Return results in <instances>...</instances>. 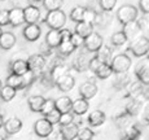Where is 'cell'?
Instances as JSON below:
<instances>
[{"instance_id": "6", "label": "cell", "mask_w": 149, "mask_h": 140, "mask_svg": "<svg viewBox=\"0 0 149 140\" xmlns=\"http://www.w3.org/2000/svg\"><path fill=\"white\" fill-rule=\"evenodd\" d=\"M101 45H102V36L99 33H95V31H92L90 35L86 36L84 42H83V47L88 52H96Z\"/></svg>"}, {"instance_id": "13", "label": "cell", "mask_w": 149, "mask_h": 140, "mask_svg": "<svg viewBox=\"0 0 149 140\" xmlns=\"http://www.w3.org/2000/svg\"><path fill=\"white\" fill-rule=\"evenodd\" d=\"M24 17L26 24H38L40 20V9L36 5H27L24 8Z\"/></svg>"}, {"instance_id": "39", "label": "cell", "mask_w": 149, "mask_h": 140, "mask_svg": "<svg viewBox=\"0 0 149 140\" xmlns=\"http://www.w3.org/2000/svg\"><path fill=\"white\" fill-rule=\"evenodd\" d=\"M96 14H97L96 10L91 9V8H86L84 12H83V20H82V21L93 25V24H95V20H96Z\"/></svg>"}, {"instance_id": "14", "label": "cell", "mask_w": 149, "mask_h": 140, "mask_svg": "<svg viewBox=\"0 0 149 140\" xmlns=\"http://www.w3.org/2000/svg\"><path fill=\"white\" fill-rule=\"evenodd\" d=\"M78 125L71 122V123L68 125H62L60 127V136L65 140H71V139H75L77 138V134H78Z\"/></svg>"}, {"instance_id": "15", "label": "cell", "mask_w": 149, "mask_h": 140, "mask_svg": "<svg viewBox=\"0 0 149 140\" xmlns=\"http://www.w3.org/2000/svg\"><path fill=\"white\" fill-rule=\"evenodd\" d=\"M3 127H4V130L7 131L8 135H14V134L19 132V131L22 130V122H21V119L13 117V118L8 119L7 122H4V123H3Z\"/></svg>"}, {"instance_id": "2", "label": "cell", "mask_w": 149, "mask_h": 140, "mask_svg": "<svg viewBox=\"0 0 149 140\" xmlns=\"http://www.w3.org/2000/svg\"><path fill=\"white\" fill-rule=\"evenodd\" d=\"M131 57H128L126 53H118L117 56L111 57V61H110V66L113 73L117 74H123L126 71H128V69L131 68Z\"/></svg>"}, {"instance_id": "24", "label": "cell", "mask_w": 149, "mask_h": 140, "mask_svg": "<svg viewBox=\"0 0 149 140\" xmlns=\"http://www.w3.org/2000/svg\"><path fill=\"white\" fill-rule=\"evenodd\" d=\"M88 60L87 56L84 55V52H81L78 56L74 59L73 61V68L75 69L77 71H84L88 69Z\"/></svg>"}, {"instance_id": "7", "label": "cell", "mask_w": 149, "mask_h": 140, "mask_svg": "<svg viewBox=\"0 0 149 140\" xmlns=\"http://www.w3.org/2000/svg\"><path fill=\"white\" fill-rule=\"evenodd\" d=\"M53 131V125L45 118H40L34 123V132L39 138H48Z\"/></svg>"}, {"instance_id": "34", "label": "cell", "mask_w": 149, "mask_h": 140, "mask_svg": "<svg viewBox=\"0 0 149 140\" xmlns=\"http://www.w3.org/2000/svg\"><path fill=\"white\" fill-rule=\"evenodd\" d=\"M36 77H38V75H36L34 71H31V70H27L25 74H22V75H21V78H22V88L30 87V86L35 82Z\"/></svg>"}, {"instance_id": "29", "label": "cell", "mask_w": 149, "mask_h": 140, "mask_svg": "<svg viewBox=\"0 0 149 140\" xmlns=\"http://www.w3.org/2000/svg\"><path fill=\"white\" fill-rule=\"evenodd\" d=\"M68 71H69V68L66 66V65H62V64L54 65L52 69H51V71H49V75H51V78H52L53 83H54V82H56L61 75L66 74Z\"/></svg>"}, {"instance_id": "27", "label": "cell", "mask_w": 149, "mask_h": 140, "mask_svg": "<svg viewBox=\"0 0 149 140\" xmlns=\"http://www.w3.org/2000/svg\"><path fill=\"white\" fill-rule=\"evenodd\" d=\"M16 93H17L16 88L10 87V86H8V84L1 86V88H0V99H1L3 101H5V102L13 100L14 96H16Z\"/></svg>"}, {"instance_id": "50", "label": "cell", "mask_w": 149, "mask_h": 140, "mask_svg": "<svg viewBox=\"0 0 149 140\" xmlns=\"http://www.w3.org/2000/svg\"><path fill=\"white\" fill-rule=\"evenodd\" d=\"M137 25H139V27L141 29V30H145L148 26V20H147V14H144V17L143 18H139L137 20Z\"/></svg>"}, {"instance_id": "47", "label": "cell", "mask_w": 149, "mask_h": 140, "mask_svg": "<svg viewBox=\"0 0 149 140\" xmlns=\"http://www.w3.org/2000/svg\"><path fill=\"white\" fill-rule=\"evenodd\" d=\"M141 82H137V83H134L131 86V88L128 90V93L130 95H136V98L139 96V93L141 92Z\"/></svg>"}, {"instance_id": "46", "label": "cell", "mask_w": 149, "mask_h": 140, "mask_svg": "<svg viewBox=\"0 0 149 140\" xmlns=\"http://www.w3.org/2000/svg\"><path fill=\"white\" fill-rule=\"evenodd\" d=\"M101 64H102V62L100 61V60L97 59L96 56H93L92 59L88 60V69H90L91 71H93V73H95V71L97 70V68H99Z\"/></svg>"}, {"instance_id": "42", "label": "cell", "mask_w": 149, "mask_h": 140, "mask_svg": "<svg viewBox=\"0 0 149 140\" xmlns=\"http://www.w3.org/2000/svg\"><path fill=\"white\" fill-rule=\"evenodd\" d=\"M52 109H54V100L53 99H45L44 102H43V105H42L40 113L44 116V114H47L48 112H51Z\"/></svg>"}, {"instance_id": "45", "label": "cell", "mask_w": 149, "mask_h": 140, "mask_svg": "<svg viewBox=\"0 0 149 140\" xmlns=\"http://www.w3.org/2000/svg\"><path fill=\"white\" fill-rule=\"evenodd\" d=\"M9 25V10L1 9L0 10V26Z\"/></svg>"}, {"instance_id": "41", "label": "cell", "mask_w": 149, "mask_h": 140, "mask_svg": "<svg viewBox=\"0 0 149 140\" xmlns=\"http://www.w3.org/2000/svg\"><path fill=\"white\" fill-rule=\"evenodd\" d=\"M116 4L117 0H99V7L101 8V10H105V12L113 10Z\"/></svg>"}, {"instance_id": "35", "label": "cell", "mask_w": 149, "mask_h": 140, "mask_svg": "<svg viewBox=\"0 0 149 140\" xmlns=\"http://www.w3.org/2000/svg\"><path fill=\"white\" fill-rule=\"evenodd\" d=\"M140 135H141V130H140V128L137 127L136 125H131V126H128L125 130V136L127 139L134 140V139L140 138Z\"/></svg>"}, {"instance_id": "16", "label": "cell", "mask_w": 149, "mask_h": 140, "mask_svg": "<svg viewBox=\"0 0 149 140\" xmlns=\"http://www.w3.org/2000/svg\"><path fill=\"white\" fill-rule=\"evenodd\" d=\"M88 108H90V102L86 99H77L71 102V112L77 116H83L84 113H87Z\"/></svg>"}, {"instance_id": "3", "label": "cell", "mask_w": 149, "mask_h": 140, "mask_svg": "<svg viewBox=\"0 0 149 140\" xmlns=\"http://www.w3.org/2000/svg\"><path fill=\"white\" fill-rule=\"evenodd\" d=\"M116 16H117V18H118V21L121 22L122 25H125V24H127V22L135 21L137 18V8L131 4H125L118 8Z\"/></svg>"}, {"instance_id": "37", "label": "cell", "mask_w": 149, "mask_h": 140, "mask_svg": "<svg viewBox=\"0 0 149 140\" xmlns=\"http://www.w3.org/2000/svg\"><path fill=\"white\" fill-rule=\"evenodd\" d=\"M86 7H82V5H78V7L73 8L70 12V20L74 22H79L83 20V12H84Z\"/></svg>"}, {"instance_id": "8", "label": "cell", "mask_w": 149, "mask_h": 140, "mask_svg": "<svg viewBox=\"0 0 149 140\" xmlns=\"http://www.w3.org/2000/svg\"><path fill=\"white\" fill-rule=\"evenodd\" d=\"M135 74L139 79V82H141L144 86L149 83V66H148V60L144 59L141 61L137 62L135 68Z\"/></svg>"}, {"instance_id": "38", "label": "cell", "mask_w": 149, "mask_h": 140, "mask_svg": "<svg viewBox=\"0 0 149 140\" xmlns=\"http://www.w3.org/2000/svg\"><path fill=\"white\" fill-rule=\"evenodd\" d=\"M93 136H95V134L90 127H83L78 130V134H77V138L81 140H91Z\"/></svg>"}, {"instance_id": "9", "label": "cell", "mask_w": 149, "mask_h": 140, "mask_svg": "<svg viewBox=\"0 0 149 140\" xmlns=\"http://www.w3.org/2000/svg\"><path fill=\"white\" fill-rule=\"evenodd\" d=\"M40 34H42V29L38 24H27L25 26L24 31H22V35L27 42L38 40L40 38Z\"/></svg>"}, {"instance_id": "53", "label": "cell", "mask_w": 149, "mask_h": 140, "mask_svg": "<svg viewBox=\"0 0 149 140\" xmlns=\"http://www.w3.org/2000/svg\"><path fill=\"white\" fill-rule=\"evenodd\" d=\"M1 86H3V83H1V81H0V88H1Z\"/></svg>"}, {"instance_id": "12", "label": "cell", "mask_w": 149, "mask_h": 140, "mask_svg": "<svg viewBox=\"0 0 149 140\" xmlns=\"http://www.w3.org/2000/svg\"><path fill=\"white\" fill-rule=\"evenodd\" d=\"M54 84L58 87L60 91H62V92H68V91L73 90L74 84H75V79H74L73 75H70L69 73H66V74H64V75L60 77V78L54 82Z\"/></svg>"}, {"instance_id": "33", "label": "cell", "mask_w": 149, "mask_h": 140, "mask_svg": "<svg viewBox=\"0 0 149 140\" xmlns=\"http://www.w3.org/2000/svg\"><path fill=\"white\" fill-rule=\"evenodd\" d=\"M5 84L10 86V87L16 88V90H22V78H21V75H17V74L10 73V75L7 78Z\"/></svg>"}, {"instance_id": "5", "label": "cell", "mask_w": 149, "mask_h": 140, "mask_svg": "<svg viewBox=\"0 0 149 140\" xmlns=\"http://www.w3.org/2000/svg\"><path fill=\"white\" fill-rule=\"evenodd\" d=\"M26 62H27L29 70L34 71V73L38 75L39 73H42V71L44 70L45 64H47V60H45V56L40 55V53H36V55H31L26 60Z\"/></svg>"}, {"instance_id": "10", "label": "cell", "mask_w": 149, "mask_h": 140, "mask_svg": "<svg viewBox=\"0 0 149 140\" xmlns=\"http://www.w3.org/2000/svg\"><path fill=\"white\" fill-rule=\"evenodd\" d=\"M97 92H99V88L93 82H84L79 87V95H81V98L86 100L93 99L97 95Z\"/></svg>"}, {"instance_id": "51", "label": "cell", "mask_w": 149, "mask_h": 140, "mask_svg": "<svg viewBox=\"0 0 149 140\" xmlns=\"http://www.w3.org/2000/svg\"><path fill=\"white\" fill-rule=\"evenodd\" d=\"M3 123H4V119H3V116L0 114V127H3Z\"/></svg>"}, {"instance_id": "25", "label": "cell", "mask_w": 149, "mask_h": 140, "mask_svg": "<svg viewBox=\"0 0 149 140\" xmlns=\"http://www.w3.org/2000/svg\"><path fill=\"white\" fill-rule=\"evenodd\" d=\"M44 98L40 95H34V96H30L27 100V104H29V108H30L31 112H35V113H40V109H42V105L44 102Z\"/></svg>"}, {"instance_id": "4", "label": "cell", "mask_w": 149, "mask_h": 140, "mask_svg": "<svg viewBox=\"0 0 149 140\" xmlns=\"http://www.w3.org/2000/svg\"><path fill=\"white\" fill-rule=\"evenodd\" d=\"M128 49L134 53V56L136 57H144L147 56L148 51H149V40L147 36H141L137 38L136 40H134L131 43V45L128 47Z\"/></svg>"}, {"instance_id": "44", "label": "cell", "mask_w": 149, "mask_h": 140, "mask_svg": "<svg viewBox=\"0 0 149 140\" xmlns=\"http://www.w3.org/2000/svg\"><path fill=\"white\" fill-rule=\"evenodd\" d=\"M70 42L73 43V45L78 49V48H81L83 47V42H84V38H82L81 35H78L77 33H74V34H71V36H70Z\"/></svg>"}, {"instance_id": "32", "label": "cell", "mask_w": 149, "mask_h": 140, "mask_svg": "<svg viewBox=\"0 0 149 140\" xmlns=\"http://www.w3.org/2000/svg\"><path fill=\"white\" fill-rule=\"evenodd\" d=\"M127 40L128 39H127V36H126V34L123 33V30L114 33L113 35H111V39H110L111 44H113L114 47H121V45H123Z\"/></svg>"}, {"instance_id": "30", "label": "cell", "mask_w": 149, "mask_h": 140, "mask_svg": "<svg viewBox=\"0 0 149 140\" xmlns=\"http://www.w3.org/2000/svg\"><path fill=\"white\" fill-rule=\"evenodd\" d=\"M95 74H96V77L99 79H108L109 77L113 74V70H111L110 64H101L99 68H97Z\"/></svg>"}, {"instance_id": "23", "label": "cell", "mask_w": 149, "mask_h": 140, "mask_svg": "<svg viewBox=\"0 0 149 140\" xmlns=\"http://www.w3.org/2000/svg\"><path fill=\"white\" fill-rule=\"evenodd\" d=\"M9 69H10V73L13 74H17V75H22V74H25L26 71L29 70L27 68V62L25 61V60H16V61L10 62L9 65Z\"/></svg>"}, {"instance_id": "43", "label": "cell", "mask_w": 149, "mask_h": 140, "mask_svg": "<svg viewBox=\"0 0 149 140\" xmlns=\"http://www.w3.org/2000/svg\"><path fill=\"white\" fill-rule=\"evenodd\" d=\"M71 122H74V116L71 114V112L61 113V116H60V119H58V125H60V126H62V125L71 123Z\"/></svg>"}, {"instance_id": "11", "label": "cell", "mask_w": 149, "mask_h": 140, "mask_svg": "<svg viewBox=\"0 0 149 140\" xmlns=\"http://www.w3.org/2000/svg\"><path fill=\"white\" fill-rule=\"evenodd\" d=\"M25 24L24 8L14 7L9 10V25L12 27H18Z\"/></svg>"}, {"instance_id": "28", "label": "cell", "mask_w": 149, "mask_h": 140, "mask_svg": "<svg viewBox=\"0 0 149 140\" xmlns=\"http://www.w3.org/2000/svg\"><path fill=\"white\" fill-rule=\"evenodd\" d=\"M75 49H77V48L74 47L73 43H71L70 40H62L58 45H57V51H58V53H60V55H62V56L71 55V53H73Z\"/></svg>"}, {"instance_id": "49", "label": "cell", "mask_w": 149, "mask_h": 140, "mask_svg": "<svg viewBox=\"0 0 149 140\" xmlns=\"http://www.w3.org/2000/svg\"><path fill=\"white\" fill-rule=\"evenodd\" d=\"M139 8L144 14L149 13V0H139Z\"/></svg>"}, {"instance_id": "20", "label": "cell", "mask_w": 149, "mask_h": 140, "mask_svg": "<svg viewBox=\"0 0 149 140\" xmlns=\"http://www.w3.org/2000/svg\"><path fill=\"white\" fill-rule=\"evenodd\" d=\"M61 43V36H60V31L57 29H51L45 35V44L51 48H57V45Z\"/></svg>"}, {"instance_id": "19", "label": "cell", "mask_w": 149, "mask_h": 140, "mask_svg": "<svg viewBox=\"0 0 149 140\" xmlns=\"http://www.w3.org/2000/svg\"><path fill=\"white\" fill-rule=\"evenodd\" d=\"M17 39L14 36V34L9 33V31H3V34L0 35V48L1 49H10L12 47H14Z\"/></svg>"}, {"instance_id": "17", "label": "cell", "mask_w": 149, "mask_h": 140, "mask_svg": "<svg viewBox=\"0 0 149 140\" xmlns=\"http://www.w3.org/2000/svg\"><path fill=\"white\" fill-rule=\"evenodd\" d=\"M107 117H105V113L101 112V110H93L88 114V118H87V122L90 126L92 127H99L101 126L102 123L105 122Z\"/></svg>"}, {"instance_id": "1", "label": "cell", "mask_w": 149, "mask_h": 140, "mask_svg": "<svg viewBox=\"0 0 149 140\" xmlns=\"http://www.w3.org/2000/svg\"><path fill=\"white\" fill-rule=\"evenodd\" d=\"M44 22L49 26V29H61L66 24V14L61 9H54L48 10L47 16H45Z\"/></svg>"}, {"instance_id": "54", "label": "cell", "mask_w": 149, "mask_h": 140, "mask_svg": "<svg viewBox=\"0 0 149 140\" xmlns=\"http://www.w3.org/2000/svg\"><path fill=\"white\" fill-rule=\"evenodd\" d=\"M33 1H42V0H33Z\"/></svg>"}, {"instance_id": "36", "label": "cell", "mask_w": 149, "mask_h": 140, "mask_svg": "<svg viewBox=\"0 0 149 140\" xmlns=\"http://www.w3.org/2000/svg\"><path fill=\"white\" fill-rule=\"evenodd\" d=\"M64 5V0H43V7L47 10L61 9Z\"/></svg>"}, {"instance_id": "26", "label": "cell", "mask_w": 149, "mask_h": 140, "mask_svg": "<svg viewBox=\"0 0 149 140\" xmlns=\"http://www.w3.org/2000/svg\"><path fill=\"white\" fill-rule=\"evenodd\" d=\"M75 24H77L75 33L78 34V35H81L82 38H86V36L90 35V34L93 31L92 24H88V22H84V21H79V22H75Z\"/></svg>"}, {"instance_id": "22", "label": "cell", "mask_w": 149, "mask_h": 140, "mask_svg": "<svg viewBox=\"0 0 149 140\" xmlns=\"http://www.w3.org/2000/svg\"><path fill=\"white\" fill-rule=\"evenodd\" d=\"M96 57L102 62V64H110L111 57H113V52H111V48L108 45L102 44L99 49L96 51Z\"/></svg>"}, {"instance_id": "21", "label": "cell", "mask_w": 149, "mask_h": 140, "mask_svg": "<svg viewBox=\"0 0 149 140\" xmlns=\"http://www.w3.org/2000/svg\"><path fill=\"white\" fill-rule=\"evenodd\" d=\"M71 99L69 96H61L57 100H54V108L58 110L60 113H66L71 112Z\"/></svg>"}, {"instance_id": "31", "label": "cell", "mask_w": 149, "mask_h": 140, "mask_svg": "<svg viewBox=\"0 0 149 140\" xmlns=\"http://www.w3.org/2000/svg\"><path fill=\"white\" fill-rule=\"evenodd\" d=\"M140 108H141V101H139V99H134L126 105V113L128 116H136L140 112Z\"/></svg>"}, {"instance_id": "48", "label": "cell", "mask_w": 149, "mask_h": 140, "mask_svg": "<svg viewBox=\"0 0 149 140\" xmlns=\"http://www.w3.org/2000/svg\"><path fill=\"white\" fill-rule=\"evenodd\" d=\"M58 31H60V36H61V42L62 40H70V36L73 33H71L69 29L61 27V29H58Z\"/></svg>"}, {"instance_id": "40", "label": "cell", "mask_w": 149, "mask_h": 140, "mask_svg": "<svg viewBox=\"0 0 149 140\" xmlns=\"http://www.w3.org/2000/svg\"><path fill=\"white\" fill-rule=\"evenodd\" d=\"M60 116H61V113H60L58 110L54 108V109H52L51 112H48L47 114H44V118L47 119V121H49L52 125H56V123H58Z\"/></svg>"}, {"instance_id": "18", "label": "cell", "mask_w": 149, "mask_h": 140, "mask_svg": "<svg viewBox=\"0 0 149 140\" xmlns=\"http://www.w3.org/2000/svg\"><path fill=\"white\" fill-rule=\"evenodd\" d=\"M141 31H143V30L139 27V25H137L136 20H135V21L127 22V24L123 25V33L126 34L127 39H134V38H136V36L139 35Z\"/></svg>"}, {"instance_id": "52", "label": "cell", "mask_w": 149, "mask_h": 140, "mask_svg": "<svg viewBox=\"0 0 149 140\" xmlns=\"http://www.w3.org/2000/svg\"><path fill=\"white\" fill-rule=\"evenodd\" d=\"M3 34V29H1V26H0V35Z\"/></svg>"}]
</instances>
